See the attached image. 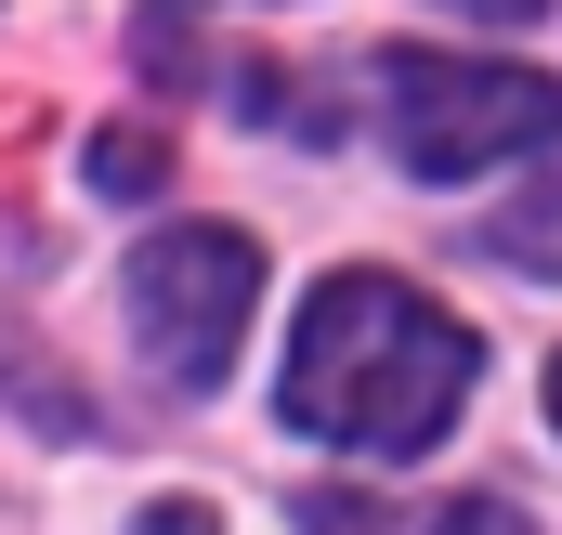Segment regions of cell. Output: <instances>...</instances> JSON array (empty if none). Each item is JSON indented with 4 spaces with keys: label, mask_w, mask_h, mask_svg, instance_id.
Returning <instances> with one entry per match:
<instances>
[{
    "label": "cell",
    "mask_w": 562,
    "mask_h": 535,
    "mask_svg": "<svg viewBox=\"0 0 562 535\" xmlns=\"http://www.w3.org/2000/svg\"><path fill=\"white\" fill-rule=\"evenodd\" d=\"M471 327L406 287V274H327L301 300V340H288V418L314 444H353V457H419L431 431L471 405Z\"/></svg>",
    "instance_id": "cell-1"
},
{
    "label": "cell",
    "mask_w": 562,
    "mask_h": 535,
    "mask_svg": "<svg viewBox=\"0 0 562 535\" xmlns=\"http://www.w3.org/2000/svg\"><path fill=\"white\" fill-rule=\"evenodd\" d=\"M380 105H393V157L419 183H471L497 157L562 144V79L550 66H484V53H380Z\"/></svg>",
    "instance_id": "cell-2"
},
{
    "label": "cell",
    "mask_w": 562,
    "mask_h": 535,
    "mask_svg": "<svg viewBox=\"0 0 562 535\" xmlns=\"http://www.w3.org/2000/svg\"><path fill=\"white\" fill-rule=\"evenodd\" d=\"M249 300H262V249H249L236 223H170V236L132 249V327H144V353H157L183 392H210V379L236 366Z\"/></svg>",
    "instance_id": "cell-3"
},
{
    "label": "cell",
    "mask_w": 562,
    "mask_h": 535,
    "mask_svg": "<svg viewBox=\"0 0 562 535\" xmlns=\"http://www.w3.org/2000/svg\"><path fill=\"white\" fill-rule=\"evenodd\" d=\"M484 262H524V274H562V170L524 183L497 223H484Z\"/></svg>",
    "instance_id": "cell-4"
},
{
    "label": "cell",
    "mask_w": 562,
    "mask_h": 535,
    "mask_svg": "<svg viewBox=\"0 0 562 535\" xmlns=\"http://www.w3.org/2000/svg\"><path fill=\"white\" fill-rule=\"evenodd\" d=\"M157 183H170V132H144V118L92 132V196H157Z\"/></svg>",
    "instance_id": "cell-5"
},
{
    "label": "cell",
    "mask_w": 562,
    "mask_h": 535,
    "mask_svg": "<svg viewBox=\"0 0 562 535\" xmlns=\"http://www.w3.org/2000/svg\"><path fill=\"white\" fill-rule=\"evenodd\" d=\"M301 535H393V510H367V497L327 483V497H301Z\"/></svg>",
    "instance_id": "cell-6"
},
{
    "label": "cell",
    "mask_w": 562,
    "mask_h": 535,
    "mask_svg": "<svg viewBox=\"0 0 562 535\" xmlns=\"http://www.w3.org/2000/svg\"><path fill=\"white\" fill-rule=\"evenodd\" d=\"M431 535H537V523H524L510 497H458V510H445V523H431Z\"/></svg>",
    "instance_id": "cell-7"
},
{
    "label": "cell",
    "mask_w": 562,
    "mask_h": 535,
    "mask_svg": "<svg viewBox=\"0 0 562 535\" xmlns=\"http://www.w3.org/2000/svg\"><path fill=\"white\" fill-rule=\"evenodd\" d=\"M144 535H223V523H210L196 497H170V510H144Z\"/></svg>",
    "instance_id": "cell-8"
},
{
    "label": "cell",
    "mask_w": 562,
    "mask_h": 535,
    "mask_svg": "<svg viewBox=\"0 0 562 535\" xmlns=\"http://www.w3.org/2000/svg\"><path fill=\"white\" fill-rule=\"evenodd\" d=\"M445 13H484V26H537L550 0H445Z\"/></svg>",
    "instance_id": "cell-9"
},
{
    "label": "cell",
    "mask_w": 562,
    "mask_h": 535,
    "mask_svg": "<svg viewBox=\"0 0 562 535\" xmlns=\"http://www.w3.org/2000/svg\"><path fill=\"white\" fill-rule=\"evenodd\" d=\"M550 418H562V353H550Z\"/></svg>",
    "instance_id": "cell-10"
}]
</instances>
